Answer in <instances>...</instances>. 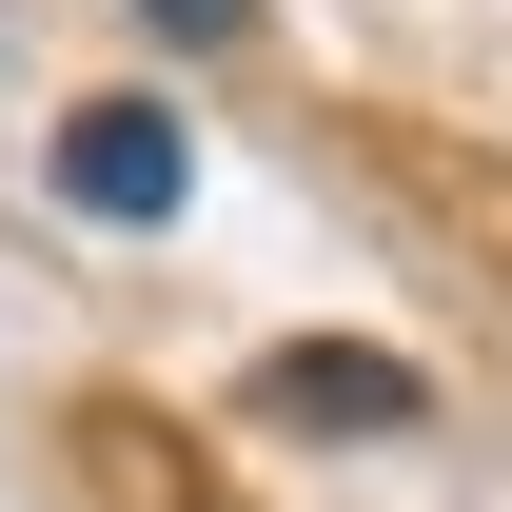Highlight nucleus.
<instances>
[{"instance_id": "1", "label": "nucleus", "mask_w": 512, "mask_h": 512, "mask_svg": "<svg viewBox=\"0 0 512 512\" xmlns=\"http://www.w3.org/2000/svg\"><path fill=\"white\" fill-rule=\"evenodd\" d=\"M40 178H60L79 217H119V237H158V217H178V197H197V138L158 119V99H79Z\"/></svg>"}, {"instance_id": "2", "label": "nucleus", "mask_w": 512, "mask_h": 512, "mask_svg": "<svg viewBox=\"0 0 512 512\" xmlns=\"http://www.w3.org/2000/svg\"><path fill=\"white\" fill-rule=\"evenodd\" d=\"M276 414H316V434H414V375H394V355H276Z\"/></svg>"}, {"instance_id": "3", "label": "nucleus", "mask_w": 512, "mask_h": 512, "mask_svg": "<svg viewBox=\"0 0 512 512\" xmlns=\"http://www.w3.org/2000/svg\"><path fill=\"white\" fill-rule=\"evenodd\" d=\"M138 20H158V40H237L256 0H138Z\"/></svg>"}]
</instances>
